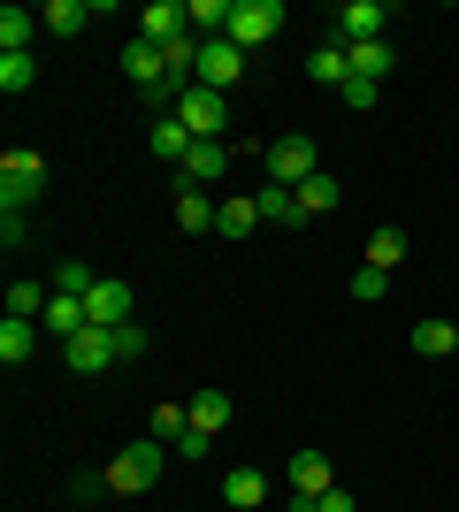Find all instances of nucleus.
I'll list each match as a JSON object with an SVG mask.
<instances>
[{"mask_svg":"<svg viewBox=\"0 0 459 512\" xmlns=\"http://www.w3.org/2000/svg\"><path fill=\"white\" fill-rule=\"evenodd\" d=\"M161 467H169V444H153V436H146V444H131V451H115V459H108V490L115 497H146L153 482H161Z\"/></svg>","mask_w":459,"mask_h":512,"instance_id":"f257e3e1","label":"nucleus"},{"mask_svg":"<svg viewBox=\"0 0 459 512\" xmlns=\"http://www.w3.org/2000/svg\"><path fill=\"white\" fill-rule=\"evenodd\" d=\"M39 192H46V161L31 146H8L0 153V207H39Z\"/></svg>","mask_w":459,"mask_h":512,"instance_id":"f03ea898","label":"nucleus"},{"mask_svg":"<svg viewBox=\"0 0 459 512\" xmlns=\"http://www.w3.org/2000/svg\"><path fill=\"white\" fill-rule=\"evenodd\" d=\"M276 31H284V0H238V8H230V31H222V39L238 46V54H253V46H268Z\"/></svg>","mask_w":459,"mask_h":512,"instance_id":"7ed1b4c3","label":"nucleus"},{"mask_svg":"<svg viewBox=\"0 0 459 512\" xmlns=\"http://www.w3.org/2000/svg\"><path fill=\"white\" fill-rule=\"evenodd\" d=\"M261 161H268V184H284V192H299L306 176H322V153H314V138H299V130H291V138H276Z\"/></svg>","mask_w":459,"mask_h":512,"instance_id":"20e7f679","label":"nucleus"},{"mask_svg":"<svg viewBox=\"0 0 459 512\" xmlns=\"http://www.w3.org/2000/svg\"><path fill=\"white\" fill-rule=\"evenodd\" d=\"M176 123L207 146V138H222V130H230V100H222V92H207V85H192L184 100H176Z\"/></svg>","mask_w":459,"mask_h":512,"instance_id":"39448f33","label":"nucleus"},{"mask_svg":"<svg viewBox=\"0 0 459 512\" xmlns=\"http://www.w3.org/2000/svg\"><path fill=\"white\" fill-rule=\"evenodd\" d=\"M85 321H92V329H123V321H138L131 283H123V276H100V283H92V299H85Z\"/></svg>","mask_w":459,"mask_h":512,"instance_id":"423d86ee","label":"nucleus"},{"mask_svg":"<svg viewBox=\"0 0 459 512\" xmlns=\"http://www.w3.org/2000/svg\"><path fill=\"white\" fill-rule=\"evenodd\" d=\"M238 77H245V54H238V46H230V39H199V85L230 100V85H238Z\"/></svg>","mask_w":459,"mask_h":512,"instance_id":"0eeeda50","label":"nucleus"},{"mask_svg":"<svg viewBox=\"0 0 459 512\" xmlns=\"http://www.w3.org/2000/svg\"><path fill=\"white\" fill-rule=\"evenodd\" d=\"M329 39H345V46L383 39V0H345V8H337V23H329Z\"/></svg>","mask_w":459,"mask_h":512,"instance_id":"6e6552de","label":"nucleus"},{"mask_svg":"<svg viewBox=\"0 0 459 512\" xmlns=\"http://www.w3.org/2000/svg\"><path fill=\"white\" fill-rule=\"evenodd\" d=\"M138 39H153V46L192 39V23H184V0H153V8H138Z\"/></svg>","mask_w":459,"mask_h":512,"instance_id":"1a4fd4ad","label":"nucleus"},{"mask_svg":"<svg viewBox=\"0 0 459 512\" xmlns=\"http://www.w3.org/2000/svg\"><path fill=\"white\" fill-rule=\"evenodd\" d=\"M306 77H314V85H337V92H345V85H352V46H345V39H322L314 54H306Z\"/></svg>","mask_w":459,"mask_h":512,"instance_id":"9d476101","label":"nucleus"},{"mask_svg":"<svg viewBox=\"0 0 459 512\" xmlns=\"http://www.w3.org/2000/svg\"><path fill=\"white\" fill-rule=\"evenodd\" d=\"M62 352H69V367H77V375H100V367H115V337H108V329H77Z\"/></svg>","mask_w":459,"mask_h":512,"instance_id":"9b49d317","label":"nucleus"},{"mask_svg":"<svg viewBox=\"0 0 459 512\" xmlns=\"http://www.w3.org/2000/svg\"><path fill=\"white\" fill-rule=\"evenodd\" d=\"M222 169H230V146H215V138H207V146L184 153V169H176V176H184V192H207Z\"/></svg>","mask_w":459,"mask_h":512,"instance_id":"f8f14e48","label":"nucleus"},{"mask_svg":"<svg viewBox=\"0 0 459 512\" xmlns=\"http://www.w3.org/2000/svg\"><path fill=\"white\" fill-rule=\"evenodd\" d=\"M337 482H329V459L322 451H291V497H329Z\"/></svg>","mask_w":459,"mask_h":512,"instance_id":"ddd939ff","label":"nucleus"},{"mask_svg":"<svg viewBox=\"0 0 459 512\" xmlns=\"http://www.w3.org/2000/svg\"><path fill=\"white\" fill-rule=\"evenodd\" d=\"M222 497H230L238 512L268 505V474H261V467H230V474H222Z\"/></svg>","mask_w":459,"mask_h":512,"instance_id":"4468645a","label":"nucleus"},{"mask_svg":"<svg viewBox=\"0 0 459 512\" xmlns=\"http://www.w3.org/2000/svg\"><path fill=\"white\" fill-rule=\"evenodd\" d=\"M291 199H299V222H314V214H337V199H345V192H337V176L322 169V176H306Z\"/></svg>","mask_w":459,"mask_h":512,"instance_id":"2eb2a0df","label":"nucleus"},{"mask_svg":"<svg viewBox=\"0 0 459 512\" xmlns=\"http://www.w3.org/2000/svg\"><path fill=\"white\" fill-rule=\"evenodd\" d=\"M230 413H238V406H230V390H199V398H192V428H199V436H222Z\"/></svg>","mask_w":459,"mask_h":512,"instance_id":"dca6fc26","label":"nucleus"},{"mask_svg":"<svg viewBox=\"0 0 459 512\" xmlns=\"http://www.w3.org/2000/svg\"><path fill=\"white\" fill-rule=\"evenodd\" d=\"M85 16H92L85 0H46V8H39V31H54V39H77V31H85Z\"/></svg>","mask_w":459,"mask_h":512,"instance_id":"f3484780","label":"nucleus"},{"mask_svg":"<svg viewBox=\"0 0 459 512\" xmlns=\"http://www.w3.org/2000/svg\"><path fill=\"white\" fill-rule=\"evenodd\" d=\"M31 39H39V16L31 8H0V54H31Z\"/></svg>","mask_w":459,"mask_h":512,"instance_id":"a211bd4d","label":"nucleus"},{"mask_svg":"<svg viewBox=\"0 0 459 512\" xmlns=\"http://www.w3.org/2000/svg\"><path fill=\"white\" fill-rule=\"evenodd\" d=\"M146 146L161 153V161H176V169H184V153H192L199 138H192V130H184V123H176V115H161V123H153V138H146Z\"/></svg>","mask_w":459,"mask_h":512,"instance_id":"6ab92c4d","label":"nucleus"},{"mask_svg":"<svg viewBox=\"0 0 459 512\" xmlns=\"http://www.w3.org/2000/svg\"><path fill=\"white\" fill-rule=\"evenodd\" d=\"M414 352H421V360H452L459 329H452V321H414Z\"/></svg>","mask_w":459,"mask_h":512,"instance_id":"aec40b11","label":"nucleus"},{"mask_svg":"<svg viewBox=\"0 0 459 512\" xmlns=\"http://www.w3.org/2000/svg\"><path fill=\"white\" fill-rule=\"evenodd\" d=\"M215 199H207V192H176V230H184V237H199V230H215Z\"/></svg>","mask_w":459,"mask_h":512,"instance_id":"412c9836","label":"nucleus"},{"mask_svg":"<svg viewBox=\"0 0 459 512\" xmlns=\"http://www.w3.org/2000/svg\"><path fill=\"white\" fill-rule=\"evenodd\" d=\"M31 352H39V321H0V360L23 367Z\"/></svg>","mask_w":459,"mask_h":512,"instance_id":"4be33fe9","label":"nucleus"},{"mask_svg":"<svg viewBox=\"0 0 459 512\" xmlns=\"http://www.w3.org/2000/svg\"><path fill=\"white\" fill-rule=\"evenodd\" d=\"M215 230H222V237H253V230H261V199H222Z\"/></svg>","mask_w":459,"mask_h":512,"instance_id":"5701e85b","label":"nucleus"},{"mask_svg":"<svg viewBox=\"0 0 459 512\" xmlns=\"http://www.w3.org/2000/svg\"><path fill=\"white\" fill-rule=\"evenodd\" d=\"M352 77H360V85H383V77H391V46H383V39L352 46Z\"/></svg>","mask_w":459,"mask_h":512,"instance_id":"b1692460","label":"nucleus"},{"mask_svg":"<svg viewBox=\"0 0 459 512\" xmlns=\"http://www.w3.org/2000/svg\"><path fill=\"white\" fill-rule=\"evenodd\" d=\"M184 436H192V406H153V444H184Z\"/></svg>","mask_w":459,"mask_h":512,"instance_id":"393cba45","label":"nucleus"},{"mask_svg":"<svg viewBox=\"0 0 459 512\" xmlns=\"http://www.w3.org/2000/svg\"><path fill=\"white\" fill-rule=\"evenodd\" d=\"M398 260H406V230H391V222H383V230L368 237V268H383V276H391Z\"/></svg>","mask_w":459,"mask_h":512,"instance_id":"a878e982","label":"nucleus"},{"mask_svg":"<svg viewBox=\"0 0 459 512\" xmlns=\"http://www.w3.org/2000/svg\"><path fill=\"white\" fill-rule=\"evenodd\" d=\"M39 329H62V344H69L77 329H92V321H85V299H62V291H54V306H46Z\"/></svg>","mask_w":459,"mask_h":512,"instance_id":"bb28decb","label":"nucleus"},{"mask_svg":"<svg viewBox=\"0 0 459 512\" xmlns=\"http://www.w3.org/2000/svg\"><path fill=\"white\" fill-rule=\"evenodd\" d=\"M253 199H261V222H284V230H291V222H299V199H291L284 184H261V192H253Z\"/></svg>","mask_w":459,"mask_h":512,"instance_id":"cd10ccee","label":"nucleus"},{"mask_svg":"<svg viewBox=\"0 0 459 512\" xmlns=\"http://www.w3.org/2000/svg\"><path fill=\"white\" fill-rule=\"evenodd\" d=\"M92 283L100 276H92L85 260H62V268H54V291H62V299H92Z\"/></svg>","mask_w":459,"mask_h":512,"instance_id":"c85d7f7f","label":"nucleus"},{"mask_svg":"<svg viewBox=\"0 0 459 512\" xmlns=\"http://www.w3.org/2000/svg\"><path fill=\"white\" fill-rule=\"evenodd\" d=\"M31 77H39L31 54H0V92H31Z\"/></svg>","mask_w":459,"mask_h":512,"instance_id":"c756f323","label":"nucleus"},{"mask_svg":"<svg viewBox=\"0 0 459 512\" xmlns=\"http://www.w3.org/2000/svg\"><path fill=\"white\" fill-rule=\"evenodd\" d=\"M115 337V360H146V329L138 321H123V329H108Z\"/></svg>","mask_w":459,"mask_h":512,"instance_id":"7c9ffc66","label":"nucleus"},{"mask_svg":"<svg viewBox=\"0 0 459 512\" xmlns=\"http://www.w3.org/2000/svg\"><path fill=\"white\" fill-rule=\"evenodd\" d=\"M383 291H391V276H383V268H360V276H352V299H360V306H375Z\"/></svg>","mask_w":459,"mask_h":512,"instance_id":"2f4dec72","label":"nucleus"},{"mask_svg":"<svg viewBox=\"0 0 459 512\" xmlns=\"http://www.w3.org/2000/svg\"><path fill=\"white\" fill-rule=\"evenodd\" d=\"M69 497H77V505H85V497H108V467H100V474H77V482H69Z\"/></svg>","mask_w":459,"mask_h":512,"instance_id":"473e14b6","label":"nucleus"},{"mask_svg":"<svg viewBox=\"0 0 459 512\" xmlns=\"http://www.w3.org/2000/svg\"><path fill=\"white\" fill-rule=\"evenodd\" d=\"M375 92H383V85H360V77H352V85H345V107H352V115H368Z\"/></svg>","mask_w":459,"mask_h":512,"instance_id":"72a5a7b5","label":"nucleus"},{"mask_svg":"<svg viewBox=\"0 0 459 512\" xmlns=\"http://www.w3.org/2000/svg\"><path fill=\"white\" fill-rule=\"evenodd\" d=\"M0 245H8V253L23 245V214H16V207H0Z\"/></svg>","mask_w":459,"mask_h":512,"instance_id":"f704fd0d","label":"nucleus"},{"mask_svg":"<svg viewBox=\"0 0 459 512\" xmlns=\"http://www.w3.org/2000/svg\"><path fill=\"white\" fill-rule=\"evenodd\" d=\"M314 512H360V505H352V490H329V497H322Z\"/></svg>","mask_w":459,"mask_h":512,"instance_id":"c9c22d12","label":"nucleus"}]
</instances>
